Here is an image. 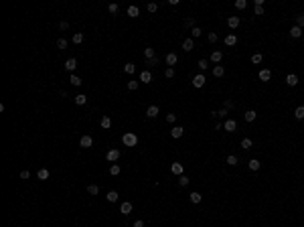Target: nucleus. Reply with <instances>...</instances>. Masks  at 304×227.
<instances>
[{
    "label": "nucleus",
    "instance_id": "52",
    "mask_svg": "<svg viewBox=\"0 0 304 227\" xmlns=\"http://www.w3.org/2000/svg\"><path fill=\"white\" fill-rule=\"evenodd\" d=\"M185 27H191V28H195V18H193V16H191V18H187V20H185Z\"/></svg>",
    "mask_w": 304,
    "mask_h": 227
},
{
    "label": "nucleus",
    "instance_id": "15",
    "mask_svg": "<svg viewBox=\"0 0 304 227\" xmlns=\"http://www.w3.org/2000/svg\"><path fill=\"white\" fill-rule=\"evenodd\" d=\"M260 79H262V81H270V79H272V71H270V69H262V71H260Z\"/></svg>",
    "mask_w": 304,
    "mask_h": 227
},
{
    "label": "nucleus",
    "instance_id": "24",
    "mask_svg": "<svg viewBox=\"0 0 304 227\" xmlns=\"http://www.w3.org/2000/svg\"><path fill=\"white\" fill-rule=\"evenodd\" d=\"M235 43H237V37H235V35H227V37H225V45H227V47H233Z\"/></svg>",
    "mask_w": 304,
    "mask_h": 227
},
{
    "label": "nucleus",
    "instance_id": "47",
    "mask_svg": "<svg viewBox=\"0 0 304 227\" xmlns=\"http://www.w3.org/2000/svg\"><path fill=\"white\" fill-rule=\"evenodd\" d=\"M164 77H174V67H166V71H164Z\"/></svg>",
    "mask_w": 304,
    "mask_h": 227
},
{
    "label": "nucleus",
    "instance_id": "18",
    "mask_svg": "<svg viewBox=\"0 0 304 227\" xmlns=\"http://www.w3.org/2000/svg\"><path fill=\"white\" fill-rule=\"evenodd\" d=\"M183 49H185V51H193V49H195V41H193V39H185Z\"/></svg>",
    "mask_w": 304,
    "mask_h": 227
},
{
    "label": "nucleus",
    "instance_id": "39",
    "mask_svg": "<svg viewBox=\"0 0 304 227\" xmlns=\"http://www.w3.org/2000/svg\"><path fill=\"white\" fill-rule=\"evenodd\" d=\"M87 193H89V195H97V193H100V187H97V185H89Z\"/></svg>",
    "mask_w": 304,
    "mask_h": 227
},
{
    "label": "nucleus",
    "instance_id": "19",
    "mask_svg": "<svg viewBox=\"0 0 304 227\" xmlns=\"http://www.w3.org/2000/svg\"><path fill=\"white\" fill-rule=\"evenodd\" d=\"M223 73H225L223 65H215V67H213V75H215V77H223Z\"/></svg>",
    "mask_w": 304,
    "mask_h": 227
},
{
    "label": "nucleus",
    "instance_id": "27",
    "mask_svg": "<svg viewBox=\"0 0 304 227\" xmlns=\"http://www.w3.org/2000/svg\"><path fill=\"white\" fill-rule=\"evenodd\" d=\"M75 104H77V106H83V104H87V95H83V93H79V95L75 97Z\"/></svg>",
    "mask_w": 304,
    "mask_h": 227
},
{
    "label": "nucleus",
    "instance_id": "28",
    "mask_svg": "<svg viewBox=\"0 0 304 227\" xmlns=\"http://www.w3.org/2000/svg\"><path fill=\"white\" fill-rule=\"evenodd\" d=\"M124 71H126L128 75H132L136 71V65H134V63H126V65H124Z\"/></svg>",
    "mask_w": 304,
    "mask_h": 227
},
{
    "label": "nucleus",
    "instance_id": "31",
    "mask_svg": "<svg viewBox=\"0 0 304 227\" xmlns=\"http://www.w3.org/2000/svg\"><path fill=\"white\" fill-rule=\"evenodd\" d=\"M225 162H227L229 166H235L239 160H237V156H235V154H229V156H227V160H225Z\"/></svg>",
    "mask_w": 304,
    "mask_h": 227
},
{
    "label": "nucleus",
    "instance_id": "35",
    "mask_svg": "<svg viewBox=\"0 0 304 227\" xmlns=\"http://www.w3.org/2000/svg\"><path fill=\"white\" fill-rule=\"evenodd\" d=\"M178 185L187 187V185H189V177H187V174H181V177H178Z\"/></svg>",
    "mask_w": 304,
    "mask_h": 227
},
{
    "label": "nucleus",
    "instance_id": "55",
    "mask_svg": "<svg viewBox=\"0 0 304 227\" xmlns=\"http://www.w3.org/2000/svg\"><path fill=\"white\" fill-rule=\"evenodd\" d=\"M20 178H24V181L31 178V173H28V170H23V173H20Z\"/></svg>",
    "mask_w": 304,
    "mask_h": 227
},
{
    "label": "nucleus",
    "instance_id": "21",
    "mask_svg": "<svg viewBox=\"0 0 304 227\" xmlns=\"http://www.w3.org/2000/svg\"><path fill=\"white\" fill-rule=\"evenodd\" d=\"M146 116L148 118H156L158 116V106H150V108L146 110Z\"/></svg>",
    "mask_w": 304,
    "mask_h": 227
},
{
    "label": "nucleus",
    "instance_id": "42",
    "mask_svg": "<svg viewBox=\"0 0 304 227\" xmlns=\"http://www.w3.org/2000/svg\"><path fill=\"white\" fill-rule=\"evenodd\" d=\"M254 12H255V16H262L264 14V6H262V4H255V6H254Z\"/></svg>",
    "mask_w": 304,
    "mask_h": 227
},
{
    "label": "nucleus",
    "instance_id": "54",
    "mask_svg": "<svg viewBox=\"0 0 304 227\" xmlns=\"http://www.w3.org/2000/svg\"><path fill=\"white\" fill-rule=\"evenodd\" d=\"M59 28H61V31H67V28H69V24H67L65 20H61V23H59Z\"/></svg>",
    "mask_w": 304,
    "mask_h": 227
},
{
    "label": "nucleus",
    "instance_id": "49",
    "mask_svg": "<svg viewBox=\"0 0 304 227\" xmlns=\"http://www.w3.org/2000/svg\"><path fill=\"white\" fill-rule=\"evenodd\" d=\"M118 8H120V6H118V4H114V2H112V4H108V10L112 12V14H116V12H118Z\"/></svg>",
    "mask_w": 304,
    "mask_h": 227
},
{
    "label": "nucleus",
    "instance_id": "16",
    "mask_svg": "<svg viewBox=\"0 0 304 227\" xmlns=\"http://www.w3.org/2000/svg\"><path fill=\"white\" fill-rule=\"evenodd\" d=\"M49 170H47V168H41V170H39V173H37V178H39V181H47V178H49Z\"/></svg>",
    "mask_w": 304,
    "mask_h": 227
},
{
    "label": "nucleus",
    "instance_id": "7",
    "mask_svg": "<svg viewBox=\"0 0 304 227\" xmlns=\"http://www.w3.org/2000/svg\"><path fill=\"white\" fill-rule=\"evenodd\" d=\"M65 69L73 73V71L77 69V59H73V57H71V59H67V61H65Z\"/></svg>",
    "mask_w": 304,
    "mask_h": 227
},
{
    "label": "nucleus",
    "instance_id": "9",
    "mask_svg": "<svg viewBox=\"0 0 304 227\" xmlns=\"http://www.w3.org/2000/svg\"><path fill=\"white\" fill-rule=\"evenodd\" d=\"M120 213H122V215H130V213H132V203H128V201L122 203V205H120Z\"/></svg>",
    "mask_w": 304,
    "mask_h": 227
},
{
    "label": "nucleus",
    "instance_id": "41",
    "mask_svg": "<svg viewBox=\"0 0 304 227\" xmlns=\"http://www.w3.org/2000/svg\"><path fill=\"white\" fill-rule=\"evenodd\" d=\"M296 27L298 28H304V14H298L296 16Z\"/></svg>",
    "mask_w": 304,
    "mask_h": 227
},
{
    "label": "nucleus",
    "instance_id": "11",
    "mask_svg": "<svg viewBox=\"0 0 304 227\" xmlns=\"http://www.w3.org/2000/svg\"><path fill=\"white\" fill-rule=\"evenodd\" d=\"M286 83H288L290 87H296V85H298V77L294 75V73H290L288 77H286Z\"/></svg>",
    "mask_w": 304,
    "mask_h": 227
},
{
    "label": "nucleus",
    "instance_id": "44",
    "mask_svg": "<svg viewBox=\"0 0 304 227\" xmlns=\"http://www.w3.org/2000/svg\"><path fill=\"white\" fill-rule=\"evenodd\" d=\"M245 6H247V2H245V0H237V2H235V8H237V10H243Z\"/></svg>",
    "mask_w": 304,
    "mask_h": 227
},
{
    "label": "nucleus",
    "instance_id": "57",
    "mask_svg": "<svg viewBox=\"0 0 304 227\" xmlns=\"http://www.w3.org/2000/svg\"><path fill=\"white\" fill-rule=\"evenodd\" d=\"M134 227H144V221H142V219H138V221L134 223Z\"/></svg>",
    "mask_w": 304,
    "mask_h": 227
},
{
    "label": "nucleus",
    "instance_id": "48",
    "mask_svg": "<svg viewBox=\"0 0 304 227\" xmlns=\"http://www.w3.org/2000/svg\"><path fill=\"white\" fill-rule=\"evenodd\" d=\"M197 65H199V69H201V71H207V59H201V61L197 63Z\"/></svg>",
    "mask_w": 304,
    "mask_h": 227
},
{
    "label": "nucleus",
    "instance_id": "1",
    "mask_svg": "<svg viewBox=\"0 0 304 227\" xmlns=\"http://www.w3.org/2000/svg\"><path fill=\"white\" fill-rule=\"evenodd\" d=\"M122 142H124V146L132 148V146H136V144H138V136L132 134V132H128V134H124V136H122Z\"/></svg>",
    "mask_w": 304,
    "mask_h": 227
},
{
    "label": "nucleus",
    "instance_id": "3",
    "mask_svg": "<svg viewBox=\"0 0 304 227\" xmlns=\"http://www.w3.org/2000/svg\"><path fill=\"white\" fill-rule=\"evenodd\" d=\"M223 130L225 132H235V130H237V122H235V120H225Z\"/></svg>",
    "mask_w": 304,
    "mask_h": 227
},
{
    "label": "nucleus",
    "instance_id": "51",
    "mask_svg": "<svg viewBox=\"0 0 304 227\" xmlns=\"http://www.w3.org/2000/svg\"><path fill=\"white\" fill-rule=\"evenodd\" d=\"M174 120H177V114H166V122L168 124H174Z\"/></svg>",
    "mask_w": 304,
    "mask_h": 227
},
{
    "label": "nucleus",
    "instance_id": "14",
    "mask_svg": "<svg viewBox=\"0 0 304 227\" xmlns=\"http://www.w3.org/2000/svg\"><path fill=\"white\" fill-rule=\"evenodd\" d=\"M227 24H229V28H237L239 27V16H229Z\"/></svg>",
    "mask_w": 304,
    "mask_h": 227
},
{
    "label": "nucleus",
    "instance_id": "29",
    "mask_svg": "<svg viewBox=\"0 0 304 227\" xmlns=\"http://www.w3.org/2000/svg\"><path fill=\"white\" fill-rule=\"evenodd\" d=\"M100 124H101V128H110V126H112V118H110V116H104Z\"/></svg>",
    "mask_w": 304,
    "mask_h": 227
},
{
    "label": "nucleus",
    "instance_id": "40",
    "mask_svg": "<svg viewBox=\"0 0 304 227\" xmlns=\"http://www.w3.org/2000/svg\"><path fill=\"white\" fill-rule=\"evenodd\" d=\"M73 43H75V45L83 43V33H75V35H73Z\"/></svg>",
    "mask_w": 304,
    "mask_h": 227
},
{
    "label": "nucleus",
    "instance_id": "12",
    "mask_svg": "<svg viewBox=\"0 0 304 227\" xmlns=\"http://www.w3.org/2000/svg\"><path fill=\"white\" fill-rule=\"evenodd\" d=\"M140 81H142V83H150V81H152V73H150V71H142V73H140Z\"/></svg>",
    "mask_w": 304,
    "mask_h": 227
},
{
    "label": "nucleus",
    "instance_id": "8",
    "mask_svg": "<svg viewBox=\"0 0 304 227\" xmlns=\"http://www.w3.org/2000/svg\"><path fill=\"white\" fill-rule=\"evenodd\" d=\"M177 61H178L177 53H168V55H166V65H168V67H174V65H177Z\"/></svg>",
    "mask_w": 304,
    "mask_h": 227
},
{
    "label": "nucleus",
    "instance_id": "46",
    "mask_svg": "<svg viewBox=\"0 0 304 227\" xmlns=\"http://www.w3.org/2000/svg\"><path fill=\"white\" fill-rule=\"evenodd\" d=\"M146 65H148V67H154V65H158V57H152V59H146Z\"/></svg>",
    "mask_w": 304,
    "mask_h": 227
},
{
    "label": "nucleus",
    "instance_id": "20",
    "mask_svg": "<svg viewBox=\"0 0 304 227\" xmlns=\"http://www.w3.org/2000/svg\"><path fill=\"white\" fill-rule=\"evenodd\" d=\"M106 199L110 201V203H116V201L120 199V195H118V191H110L108 195H106Z\"/></svg>",
    "mask_w": 304,
    "mask_h": 227
},
{
    "label": "nucleus",
    "instance_id": "22",
    "mask_svg": "<svg viewBox=\"0 0 304 227\" xmlns=\"http://www.w3.org/2000/svg\"><path fill=\"white\" fill-rule=\"evenodd\" d=\"M247 166H250V170H260L262 162H260V160H255V158H251V160H250V164H247Z\"/></svg>",
    "mask_w": 304,
    "mask_h": 227
},
{
    "label": "nucleus",
    "instance_id": "5",
    "mask_svg": "<svg viewBox=\"0 0 304 227\" xmlns=\"http://www.w3.org/2000/svg\"><path fill=\"white\" fill-rule=\"evenodd\" d=\"M183 170H185V166H183L181 162H173V164H170V173L173 174H178V177H181Z\"/></svg>",
    "mask_w": 304,
    "mask_h": 227
},
{
    "label": "nucleus",
    "instance_id": "56",
    "mask_svg": "<svg viewBox=\"0 0 304 227\" xmlns=\"http://www.w3.org/2000/svg\"><path fill=\"white\" fill-rule=\"evenodd\" d=\"M223 108H225V110H231V108H233V101H231V100H227V101H225V106H223Z\"/></svg>",
    "mask_w": 304,
    "mask_h": 227
},
{
    "label": "nucleus",
    "instance_id": "32",
    "mask_svg": "<svg viewBox=\"0 0 304 227\" xmlns=\"http://www.w3.org/2000/svg\"><path fill=\"white\" fill-rule=\"evenodd\" d=\"M110 174H112V177H118V174H120V164L114 162V164L110 166Z\"/></svg>",
    "mask_w": 304,
    "mask_h": 227
},
{
    "label": "nucleus",
    "instance_id": "10",
    "mask_svg": "<svg viewBox=\"0 0 304 227\" xmlns=\"http://www.w3.org/2000/svg\"><path fill=\"white\" fill-rule=\"evenodd\" d=\"M183 134H185V128H181V126H174L173 130H170V136H173V138H181Z\"/></svg>",
    "mask_w": 304,
    "mask_h": 227
},
{
    "label": "nucleus",
    "instance_id": "33",
    "mask_svg": "<svg viewBox=\"0 0 304 227\" xmlns=\"http://www.w3.org/2000/svg\"><path fill=\"white\" fill-rule=\"evenodd\" d=\"M201 199H203V197H201V193H191V203H201Z\"/></svg>",
    "mask_w": 304,
    "mask_h": 227
},
{
    "label": "nucleus",
    "instance_id": "25",
    "mask_svg": "<svg viewBox=\"0 0 304 227\" xmlns=\"http://www.w3.org/2000/svg\"><path fill=\"white\" fill-rule=\"evenodd\" d=\"M138 14H140L138 6H130V8H128V16H130V18H136Z\"/></svg>",
    "mask_w": 304,
    "mask_h": 227
},
{
    "label": "nucleus",
    "instance_id": "53",
    "mask_svg": "<svg viewBox=\"0 0 304 227\" xmlns=\"http://www.w3.org/2000/svg\"><path fill=\"white\" fill-rule=\"evenodd\" d=\"M158 10V4L156 2H150V4H148V12H156Z\"/></svg>",
    "mask_w": 304,
    "mask_h": 227
},
{
    "label": "nucleus",
    "instance_id": "6",
    "mask_svg": "<svg viewBox=\"0 0 304 227\" xmlns=\"http://www.w3.org/2000/svg\"><path fill=\"white\" fill-rule=\"evenodd\" d=\"M91 144H93V138H91V136H81V140H79V146L81 148H91Z\"/></svg>",
    "mask_w": 304,
    "mask_h": 227
},
{
    "label": "nucleus",
    "instance_id": "30",
    "mask_svg": "<svg viewBox=\"0 0 304 227\" xmlns=\"http://www.w3.org/2000/svg\"><path fill=\"white\" fill-rule=\"evenodd\" d=\"M144 55H146V59H152V57H156V51H154L152 47H146V49H144Z\"/></svg>",
    "mask_w": 304,
    "mask_h": 227
},
{
    "label": "nucleus",
    "instance_id": "43",
    "mask_svg": "<svg viewBox=\"0 0 304 227\" xmlns=\"http://www.w3.org/2000/svg\"><path fill=\"white\" fill-rule=\"evenodd\" d=\"M138 81H128V89H130V91H136V89H138Z\"/></svg>",
    "mask_w": 304,
    "mask_h": 227
},
{
    "label": "nucleus",
    "instance_id": "17",
    "mask_svg": "<svg viewBox=\"0 0 304 227\" xmlns=\"http://www.w3.org/2000/svg\"><path fill=\"white\" fill-rule=\"evenodd\" d=\"M221 59H223V53H221V51H213L211 53V61L213 63H221Z\"/></svg>",
    "mask_w": 304,
    "mask_h": 227
},
{
    "label": "nucleus",
    "instance_id": "37",
    "mask_svg": "<svg viewBox=\"0 0 304 227\" xmlns=\"http://www.w3.org/2000/svg\"><path fill=\"white\" fill-rule=\"evenodd\" d=\"M241 148H243V150H250V148H251V140L250 138H243L241 140Z\"/></svg>",
    "mask_w": 304,
    "mask_h": 227
},
{
    "label": "nucleus",
    "instance_id": "45",
    "mask_svg": "<svg viewBox=\"0 0 304 227\" xmlns=\"http://www.w3.org/2000/svg\"><path fill=\"white\" fill-rule=\"evenodd\" d=\"M57 47H59V49H67V39H59V41H57Z\"/></svg>",
    "mask_w": 304,
    "mask_h": 227
},
{
    "label": "nucleus",
    "instance_id": "2",
    "mask_svg": "<svg viewBox=\"0 0 304 227\" xmlns=\"http://www.w3.org/2000/svg\"><path fill=\"white\" fill-rule=\"evenodd\" d=\"M205 81H207V77H205L203 73H199V75H195V77H193V85H195V87H203V85H205Z\"/></svg>",
    "mask_w": 304,
    "mask_h": 227
},
{
    "label": "nucleus",
    "instance_id": "26",
    "mask_svg": "<svg viewBox=\"0 0 304 227\" xmlns=\"http://www.w3.org/2000/svg\"><path fill=\"white\" fill-rule=\"evenodd\" d=\"M243 118H245V122H255V112H254V110H247Z\"/></svg>",
    "mask_w": 304,
    "mask_h": 227
},
{
    "label": "nucleus",
    "instance_id": "50",
    "mask_svg": "<svg viewBox=\"0 0 304 227\" xmlns=\"http://www.w3.org/2000/svg\"><path fill=\"white\" fill-rule=\"evenodd\" d=\"M217 39H219V37H217L215 33H209V35H207V41L209 43H217Z\"/></svg>",
    "mask_w": 304,
    "mask_h": 227
},
{
    "label": "nucleus",
    "instance_id": "23",
    "mask_svg": "<svg viewBox=\"0 0 304 227\" xmlns=\"http://www.w3.org/2000/svg\"><path fill=\"white\" fill-rule=\"evenodd\" d=\"M69 83H71V85H75V87H79V85L83 83V81L79 79V75H75V73H73V75L69 77Z\"/></svg>",
    "mask_w": 304,
    "mask_h": 227
},
{
    "label": "nucleus",
    "instance_id": "4",
    "mask_svg": "<svg viewBox=\"0 0 304 227\" xmlns=\"http://www.w3.org/2000/svg\"><path fill=\"white\" fill-rule=\"evenodd\" d=\"M118 158H120V150H116V148L108 150V154H106V160H108V162H116Z\"/></svg>",
    "mask_w": 304,
    "mask_h": 227
},
{
    "label": "nucleus",
    "instance_id": "13",
    "mask_svg": "<svg viewBox=\"0 0 304 227\" xmlns=\"http://www.w3.org/2000/svg\"><path fill=\"white\" fill-rule=\"evenodd\" d=\"M290 37H292V39H300L302 37V28H298L296 24H294V27L290 28Z\"/></svg>",
    "mask_w": 304,
    "mask_h": 227
},
{
    "label": "nucleus",
    "instance_id": "34",
    "mask_svg": "<svg viewBox=\"0 0 304 227\" xmlns=\"http://www.w3.org/2000/svg\"><path fill=\"white\" fill-rule=\"evenodd\" d=\"M294 116H296V120H304V106H300V108H296V112H294Z\"/></svg>",
    "mask_w": 304,
    "mask_h": 227
},
{
    "label": "nucleus",
    "instance_id": "36",
    "mask_svg": "<svg viewBox=\"0 0 304 227\" xmlns=\"http://www.w3.org/2000/svg\"><path fill=\"white\" fill-rule=\"evenodd\" d=\"M262 55H260V53H254V55H251V63H254V65H258V63H262Z\"/></svg>",
    "mask_w": 304,
    "mask_h": 227
},
{
    "label": "nucleus",
    "instance_id": "38",
    "mask_svg": "<svg viewBox=\"0 0 304 227\" xmlns=\"http://www.w3.org/2000/svg\"><path fill=\"white\" fill-rule=\"evenodd\" d=\"M191 35H193V39H199L201 35H203V31H201L199 27H195V28H191Z\"/></svg>",
    "mask_w": 304,
    "mask_h": 227
}]
</instances>
